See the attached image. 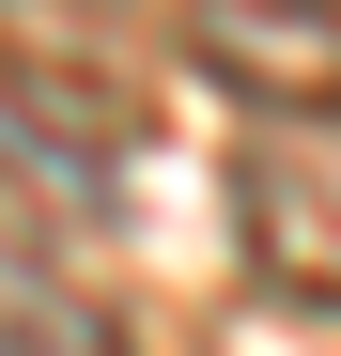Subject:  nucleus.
I'll return each instance as SVG.
<instances>
[{
  "label": "nucleus",
  "mask_w": 341,
  "mask_h": 356,
  "mask_svg": "<svg viewBox=\"0 0 341 356\" xmlns=\"http://www.w3.org/2000/svg\"><path fill=\"white\" fill-rule=\"evenodd\" d=\"M233 248H248V279L341 310V108H248V140H233Z\"/></svg>",
  "instance_id": "1"
},
{
  "label": "nucleus",
  "mask_w": 341,
  "mask_h": 356,
  "mask_svg": "<svg viewBox=\"0 0 341 356\" xmlns=\"http://www.w3.org/2000/svg\"><path fill=\"white\" fill-rule=\"evenodd\" d=\"M125 140H140V93L109 63H31V47H0V186L109 202L125 186Z\"/></svg>",
  "instance_id": "2"
},
{
  "label": "nucleus",
  "mask_w": 341,
  "mask_h": 356,
  "mask_svg": "<svg viewBox=\"0 0 341 356\" xmlns=\"http://www.w3.org/2000/svg\"><path fill=\"white\" fill-rule=\"evenodd\" d=\"M187 63L248 108H341V0H187Z\"/></svg>",
  "instance_id": "3"
},
{
  "label": "nucleus",
  "mask_w": 341,
  "mask_h": 356,
  "mask_svg": "<svg viewBox=\"0 0 341 356\" xmlns=\"http://www.w3.org/2000/svg\"><path fill=\"white\" fill-rule=\"evenodd\" d=\"M0 356H125V325H109L47 248H16V232H0Z\"/></svg>",
  "instance_id": "4"
}]
</instances>
